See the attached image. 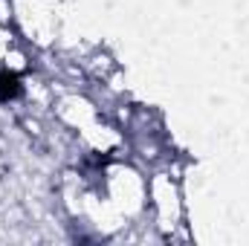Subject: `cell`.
<instances>
[{
	"instance_id": "obj_1",
	"label": "cell",
	"mask_w": 249,
	"mask_h": 246,
	"mask_svg": "<svg viewBox=\"0 0 249 246\" xmlns=\"http://www.w3.org/2000/svg\"><path fill=\"white\" fill-rule=\"evenodd\" d=\"M18 93H20L18 78H15L12 72H0V99H3V102H9V99H15Z\"/></svg>"
}]
</instances>
